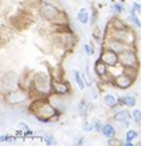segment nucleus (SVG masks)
Masks as SVG:
<instances>
[{
	"label": "nucleus",
	"instance_id": "f257e3e1",
	"mask_svg": "<svg viewBox=\"0 0 141 146\" xmlns=\"http://www.w3.org/2000/svg\"><path fill=\"white\" fill-rule=\"evenodd\" d=\"M28 112L33 117H35L40 122H45V124L52 122L54 118L59 119V115H61V111H58V108L48 101V97L34 98L31 104L28 106Z\"/></svg>",
	"mask_w": 141,
	"mask_h": 146
},
{
	"label": "nucleus",
	"instance_id": "f03ea898",
	"mask_svg": "<svg viewBox=\"0 0 141 146\" xmlns=\"http://www.w3.org/2000/svg\"><path fill=\"white\" fill-rule=\"evenodd\" d=\"M30 96L34 94L38 97H48L52 94V76L48 73L38 72L33 76V86L28 91Z\"/></svg>",
	"mask_w": 141,
	"mask_h": 146
},
{
	"label": "nucleus",
	"instance_id": "7ed1b4c3",
	"mask_svg": "<svg viewBox=\"0 0 141 146\" xmlns=\"http://www.w3.org/2000/svg\"><path fill=\"white\" fill-rule=\"evenodd\" d=\"M105 38H113V39L123 41L124 44H127L128 46H134V45H136V41H137L136 33L131 31V28H126V30H113V28L109 27V24H107V30H106Z\"/></svg>",
	"mask_w": 141,
	"mask_h": 146
},
{
	"label": "nucleus",
	"instance_id": "20e7f679",
	"mask_svg": "<svg viewBox=\"0 0 141 146\" xmlns=\"http://www.w3.org/2000/svg\"><path fill=\"white\" fill-rule=\"evenodd\" d=\"M120 66L122 68H134V69H140V59L134 46L127 48L120 54Z\"/></svg>",
	"mask_w": 141,
	"mask_h": 146
},
{
	"label": "nucleus",
	"instance_id": "39448f33",
	"mask_svg": "<svg viewBox=\"0 0 141 146\" xmlns=\"http://www.w3.org/2000/svg\"><path fill=\"white\" fill-rule=\"evenodd\" d=\"M3 98L10 106H20L30 98V93L24 89H21V87H18V89H14V90L3 94Z\"/></svg>",
	"mask_w": 141,
	"mask_h": 146
},
{
	"label": "nucleus",
	"instance_id": "423d86ee",
	"mask_svg": "<svg viewBox=\"0 0 141 146\" xmlns=\"http://www.w3.org/2000/svg\"><path fill=\"white\" fill-rule=\"evenodd\" d=\"M61 11V9L58 6H55L54 3H42L38 6V14L47 23H52L54 18L58 16V13Z\"/></svg>",
	"mask_w": 141,
	"mask_h": 146
},
{
	"label": "nucleus",
	"instance_id": "0eeeda50",
	"mask_svg": "<svg viewBox=\"0 0 141 146\" xmlns=\"http://www.w3.org/2000/svg\"><path fill=\"white\" fill-rule=\"evenodd\" d=\"M33 14H30V13H27V11H20L17 16H14V17H11L10 20V23H11V25L16 28V30H26V28H28L31 24H33Z\"/></svg>",
	"mask_w": 141,
	"mask_h": 146
},
{
	"label": "nucleus",
	"instance_id": "6e6552de",
	"mask_svg": "<svg viewBox=\"0 0 141 146\" xmlns=\"http://www.w3.org/2000/svg\"><path fill=\"white\" fill-rule=\"evenodd\" d=\"M18 84H20V77L14 72H9V73H6V74H3V79H1V90H3V94L14 90V89H18L20 87Z\"/></svg>",
	"mask_w": 141,
	"mask_h": 146
},
{
	"label": "nucleus",
	"instance_id": "1a4fd4ad",
	"mask_svg": "<svg viewBox=\"0 0 141 146\" xmlns=\"http://www.w3.org/2000/svg\"><path fill=\"white\" fill-rule=\"evenodd\" d=\"M99 58L105 62L109 68H117L120 66V55L109 48L102 46V54L99 55Z\"/></svg>",
	"mask_w": 141,
	"mask_h": 146
},
{
	"label": "nucleus",
	"instance_id": "9d476101",
	"mask_svg": "<svg viewBox=\"0 0 141 146\" xmlns=\"http://www.w3.org/2000/svg\"><path fill=\"white\" fill-rule=\"evenodd\" d=\"M134 82H136V80H134L131 76H128L127 73L122 72L120 74H116V76H114L111 86L116 87V89H119V90H127V89H130V87L134 84Z\"/></svg>",
	"mask_w": 141,
	"mask_h": 146
},
{
	"label": "nucleus",
	"instance_id": "9b49d317",
	"mask_svg": "<svg viewBox=\"0 0 141 146\" xmlns=\"http://www.w3.org/2000/svg\"><path fill=\"white\" fill-rule=\"evenodd\" d=\"M69 82L64 79H52V94L54 96H66L70 94Z\"/></svg>",
	"mask_w": 141,
	"mask_h": 146
},
{
	"label": "nucleus",
	"instance_id": "f8f14e48",
	"mask_svg": "<svg viewBox=\"0 0 141 146\" xmlns=\"http://www.w3.org/2000/svg\"><path fill=\"white\" fill-rule=\"evenodd\" d=\"M102 46H105V48H109V49H111V51H114V52H117V54L120 55L123 51H126L127 48H130L127 44H124L123 41H119V39H113V38H105V42L102 44Z\"/></svg>",
	"mask_w": 141,
	"mask_h": 146
},
{
	"label": "nucleus",
	"instance_id": "ddd939ff",
	"mask_svg": "<svg viewBox=\"0 0 141 146\" xmlns=\"http://www.w3.org/2000/svg\"><path fill=\"white\" fill-rule=\"evenodd\" d=\"M113 119L119 124H122L123 127H128L130 122L133 121V117H131V112L127 111V110H119L114 112L113 115Z\"/></svg>",
	"mask_w": 141,
	"mask_h": 146
},
{
	"label": "nucleus",
	"instance_id": "4468645a",
	"mask_svg": "<svg viewBox=\"0 0 141 146\" xmlns=\"http://www.w3.org/2000/svg\"><path fill=\"white\" fill-rule=\"evenodd\" d=\"M93 69H95V74L97 76V79H100L102 76H105V74L109 73V66L106 65L100 58L96 59V62H95V65H93Z\"/></svg>",
	"mask_w": 141,
	"mask_h": 146
},
{
	"label": "nucleus",
	"instance_id": "2eb2a0df",
	"mask_svg": "<svg viewBox=\"0 0 141 146\" xmlns=\"http://www.w3.org/2000/svg\"><path fill=\"white\" fill-rule=\"evenodd\" d=\"M103 103H105L107 107H110L111 110H116V108H119V107H122L119 104V97L114 96V94H111V93H106L105 96H103Z\"/></svg>",
	"mask_w": 141,
	"mask_h": 146
},
{
	"label": "nucleus",
	"instance_id": "dca6fc26",
	"mask_svg": "<svg viewBox=\"0 0 141 146\" xmlns=\"http://www.w3.org/2000/svg\"><path fill=\"white\" fill-rule=\"evenodd\" d=\"M119 104L124 106V107H130V108H134L136 104H137V97L136 96H124V97H119Z\"/></svg>",
	"mask_w": 141,
	"mask_h": 146
},
{
	"label": "nucleus",
	"instance_id": "f3484780",
	"mask_svg": "<svg viewBox=\"0 0 141 146\" xmlns=\"http://www.w3.org/2000/svg\"><path fill=\"white\" fill-rule=\"evenodd\" d=\"M109 27L113 28V30H126V28H130V25L119 17H113L109 21Z\"/></svg>",
	"mask_w": 141,
	"mask_h": 146
},
{
	"label": "nucleus",
	"instance_id": "a211bd4d",
	"mask_svg": "<svg viewBox=\"0 0 141 146\" xmlns=\"http://www.w3.org/2000/svg\"><path fill=\"white\" fill-rule=\"evenodd\" d=\"M76 20L81 23V24H83V25H86L90 23V11H89L86 7H82L79 11H78V14H76Z\"/></svg>",
	"mask_w": 141,
	"mask_h": 146
},
{
	"label": "nucleus",
	"instance_id": "6ab92c4d",
	"mask_svg": "<svg viewBox=\"0 0 141 146\" xmlns=\"http://www.w3.org/2000/svg\"><path fill=\"white\" fill-rule=\"evenodd\" d=\"M52 25H69V20H68V14L64 11V10H61L59 13H58V16L54 18V21L51 23Z\"/></svg>",
	"mask_w": 141,
	"mask_h": 146
},
{
	"label": "nucleus",
	"instance_id": "aec40b11",
	"mask_svg": "<svg viewBox=\"0 0 141 146\" xmlns=\"http://www.w3.org/2000/svg\"><path fill=\"white\" fill-rule=\"evenodd\" d=\"M105 138H114L116 136V133H117V129H116V127L113 125V124H105L103 125V129H102V132H100Z\"/></svg>",
	"mask_w": 141,
	"mask_h": 146
},
{
	"label": "nucleus",
	"instance_id": "412c9836",
	"mask_svg": "<svg viewBox=\"0 0 141 146\" xmlns=\"http://www.w3.org/2000/svg\"><path fill=\"white\" fill-rule=\"evenodd\" d=\"M73 79H75V82H76L79 90H85L86 83H85V77H83V74L79 72V70H73Z\"/></svg>",
	"mask_w": 141,
	"mask_h": 146
},
{
	"label": "nucleus",
	"instance_id": "4be33fe9",
	"mask_svg": "<svg viewBox=\"0 0 141 146\" xmlns=\"http://www.w3.org/2000/svg\"><path fill=\"white\" fill-rule=\"evenodd\" d=\"M128 20H130V23L136 27V28H141V21L140 18L137 17V14H136V11L131 9V11H130V16H128Z\"/></svg>",
	"mask_w": 141,
	"mask_h": 146
},
{
	"label": "nucleus",
	"instance_id": "5701e85b",
	"mask_svg": "<svg viewBox=\"0 0 141 146\" xmlns=\"http://www.w3.org/2000/svg\"><path fill=\"white\" fill-rule=\"evenodd\" d=\"M140 136V133H138V131L137 129H128L127 132H126V141H130V142H133L134 139H137Z\"/></svg>",
	"mask_w": 141,
	"mask_h": 146
},
{
	"label": "nucleus",
	"instance_id": "b1692460",
	"mask_svg": "<svg viewBox=\"0 0 141 146\" xmlns=\"http://www.w3.org/2000/svg\"><path fill=\"white\" fill-rule=\"evenodd\" d=\"M131 117H133V121H134L137 125H141V110L133 108V111H131Z\"/></svg>",
	"mask_w": 141,
	"mask_h": 146
},
{
	"label": "nucleus",
	"instance_id": "393cba45",
	"mask_svg": "<svg viewBox=\"0 0 141 146\" xmlns=\"http://www.w3.org/2000/svg\"><path fill=\"white\" fill-rule=\"evenodd\" d=\"M42 142L45 143V145L48 146H52V145H56V139L51 136L50 133H44V136H42Z\"/></svg>",
	"mask_w": 141,
	"mask_h": 146
},
{
	"label": "nucleus",
	"instance_id": "a878e982",
	"mask_svg": "<svg viewBox=\"0 0 141 146\" xmlns=\"http://www.w3.org/2000/svg\"><path fill=\"white\" fill-rule=\"evenodd\" d=\"M107 145L109 146H123V142L114 136V138H109L107 139Z\"/></svg>",
	"mask_w": 141,
	"mask_h": 146
},
{
	"label": "nucleus",
	"instance_id": "bb28decb",
	"mask_svg": "<svg viewBox=\"0 0 141 146\" xmlns=\"http://www.w3.org/2000/svg\"><path fill=\"white\" fill-rule=\"evenodd\" d=\"M111 10H113V13H116V14H122V13H124V10H126V9L123 7V4L116 3V4H113Z\"/></svg>",
	"mask_w": 141,
	"mask_h": 146
},
{
	"label": "nucleus",
	"instance_id": "cd10ccee",
	"mask_svg": "<svg viewBox=\"0 0 141 146\" xmlns=\"http://www.w3.org/2000/svg\"><path fill=\"white\" fill-rule=\"evenodd\" d=\"M83 52L88 55V56H93V55H95V48H93L90 44H85V45H83Z\"/></svg>",
	"mask_w": 141,
	"mask_h": 146
},
{
	"label": "nucleus",
	"instance_id": "c85d7f7f",
	"mask_svg": "<svg viewBox=\"0 0 141 146\" xmlns=\"http://www.w3.org/2000/svg\"><path fill=\"white\" fill-rule=\"evenodd\" d=\"M93 38L96 39V42H100V41H102V31H100V28H97L96 25H95V28H93Z\"/></svg>",
	"mask_w": 141,
	"mask_h": 146
},
{
	"label": "nucleus",
	"instance_id": "c756f323",
	"mask_svg": "<svg viewBox=\"0 0 141 146\" xmlns=\"http://www.w3.org/2000/svg\"><path fill=\"white\" fill-rule=\"evenodd\" d=\"M102 129H103L102 121H100V119H95V121H93V131H96V132H102Z\"/></svg>",
	"mask_w": 141,
	"mask_h": 146
},
{
	"label": "nucleus",
	"instance_id": "7c9ffc66",
	"mask_svg": "<svg viewBox=\"0 0 141 146\" xmlns=\"http://www.w3.org/2000/svg\"><path fill=\"white\" fill-rule=\"evenodd\" d=\"M82 131H85V132H92V131H93V124L85 121V122L82 124Z\"/></svg>",
	"mask_w": 141,
	"mask_h": 146
},
{
	"label": "nucleus",
	"instance_id": "2f4dec72",
	"mask_svg": "<svg viewBox=\"0 0 141 146\" xmlns=\"http://www.w3.org/2000/svg\"><path fill=\"white\" fill-rule=\"evenodd\" d=\"M16 135L13 136V135H6V143H14V141H16Z\"/></svg>",
	"mask_w": 141,
	"mask_h": 146
},
{
	"label": "nucleus",
	"instance_id": "473e14b6",
	"mask_svg": "<svg viewBox=\"0 0 141 146\" xmlns=\"http://www.w3.org/2000/svg\"><path fill=\"white\" fill-rule=\"evenodd\" d=\"M133 10H134V11H137V13H141V3L134 1V3H133Z\"/></svg>",
	"mask_w": 141,
	"mask_h": 146
},
{
	"label": "nucleus",
	"instance_id": "72a5a7b5",
	"mask_svg": "<svg viewBox=\"0 0 141 146\" xmlns=\"http://www.w3.org/2000/svg\"><path fill=\"white\" fill-rule=\"evenodd\" d=\"M18 129H21V131H27V129H30V128H28V125H27V124H26V122H18Z\"/></svg>",
	"mask_w": 141,
	"mask_h": 146
},
{
	"label": "nucleus",
	"instance_id": "f704fd0d",
	"mask_svg": "<svg viewBox=\"0 0 141 146\" xmlns=\"http://www.w3.org/2000/svg\"><path fill=\"white\" fill-rule=\"evenodd\" d=\"M83 143H85V139H83V138L78 139V142H76V145H83Z\"/></svg>",
	"mask_w": 141,
	"mask_h": 146
},
{
	"label": "nucleus",
	"instance_id": "c9c22d12",
	"mask_svg": "<svg viewBox=\"0 0 141 146\" xmlns=\"http://www.w3.org/2000/svg\"><path fill=\"white\" fill-rule=\"evenodd\" d=\"M0 141H1V143H6V135H3V136L0 138Z\"/></svg>",
	"mask_w": 141,
	"mask_h": 146
},
{
	"label": "nucleus",
	"instance_id": "e433bc0d",
	"mask_svg": "<svg viewBox=\"0 0 141 146\" xmlns=\"http://www.w3.org/2000/svg\"><path fill=\"white\" fill-rule=\"evenodd\" d=\"M42 3H52V0H41Z\"/></svg>",
	"mask_w": 141,
	"mask_h": 146
}]
</instances>
